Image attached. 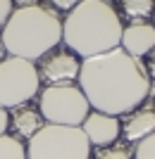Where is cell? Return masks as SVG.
I'll list each match as a JSON object with an SVG mask.
<instances>
[{
    "mask_svg": "<svg viewBox=\"0 0 155 159\" xmlns=\"http://www.w3.org/2000/svg\"><path fill=\"white\" fill-rule=\"evenodd\" d=\"M38 109L46 124L74 128H81V124L91 114V105H88L86 95L81 93L79 83H60V86L41 88Z\"/></svg>",
    "mask_w": 155,
    "mask_h": 159,
    "instance_id": "cell-5",
    "label": "cell"
},
{
    "mask_svg": "<svg viewBox=\"0 0 155 159\" xmlns=\"http://www.w3.org/2000/svg\"><path fill=\"white\" fill-rule=\"evenodd\" d=\"M153 26H155V12H153Z\"/></svg>",
    "mask_w": 155,
    "mask_h": 159,
    "instance_id": "cell-22",
    "label": "cell"
},
{
    "mask_svg": "<svg viewBox=\"0 0 155 159\" xmlns=\"http://www.w3.org/2000/svg\"><path fill=\"white\" fill-rule=\"evenodd\" d=\"M134 159H155V133L143 138L134 150Z\"/></svg>",
    "mask_w": 155,
    "mask_h": 159,
    "instance_id": "cell-15",
    "label": "cell"
},
{
    "mask_svg": "<svg viewBox=\"0 0 155 159\" xmlns=\"http://www.w3.org/2000/svg\"><path fill=\"white\" fill-rule=\"evenodd\" d=\"M119 48L131 57H146L155 50V26L153 21H136L129 24L122 31V43Z\"/></svg>",
    "mask_w": 155,
    "mask_h": 159,
    "instance_id": "cell-9",
    "label": "cell"
},
{
    "mask_svg": "<svg viewBox=\"0 0 155 159\" xmlns=\"http://www.w3.org/2000/svg\"><path fill=\"white\" fill-rule=\"evenodd\" d=\"M76 83L91 109L110 116L134 112L150 95V76L146 64L138 57L127 55L122 48L81 60Z\"/></svg>",
    "mask_w": 155,
    "mask_h": 159,
    "instance_id": "cell-1",
    "label": "cell"
},
{
    "mask_svg": "<svg viewBox=\"0 0 155 159\" xmlns=\"http://www.w3.org/2000/svg\"><path fill=\"white\" fill-rule=\"evenodd\" d=\"M91 152L81 128L55 124H46L27 145V159H91Z\"/></svg>",
    "mask_w": 155,
    "mask_h": 159,
    "instance_id": "cell-4",
    "label": "cell"
},
{
    "mask_svg": "<svg viewBox=\"0 0 155 159\" xmlns=\"http://www.w3.org/2000/svg\"><path fill=\"white\" fill-rule=\"evenodd\" d=\"M48 2H50V7L55 12H72L81 0H48Z\"/></svg>",
    "mask_w": 155,
    "mask_h": 159,
    "instance_id": "cell-16",
    "label": "cell"
},
{
    "mask_svg": "<svg viewBox=\"0 0 155 159\" xmlns=\"http://www.w3.org/2000/svg\"><path fill=\"white\" fill-rule=\"evenodd\" d=\"M0 159H27V145L17 135H0Z\"/></svg>",
    "mask_w": 155,
    "mask_h": 159,
    "instance_id": "cell-13",
    "label": "cell"
},
{
    "mask_svg": "<svg viewBox=\"0 0 155 159\" xmlns=\"http://www.w3.org/2000/svg\"><path fill=\"white\" fill-rule=\"evenodd\" d=\"M81 131L88 138L91 147H110L122 135V121L103 112H91L81 124Z\"/></svg>",
    "mask_w": 155,
    "mask_h": 159,
    "instance_id": "cell-8",
    "label": "cell"
},
{
    "mask_svg": "<svg viewBox=\"0 0 155 159\" xmlns=\"http://www.w3.org/2000/svg\"><path fill=\"white\" fill-rule=\"evenodd\" d=\"M14 10H19V7H34V5H41V0H12Z\"/></svg>",
    "mask_w": 155,
    "mask_h": 159,
    "instance_id": "cell-20",
    "label": "cell"
},
{
    "mask_svg": "<svg viewBox=\"0 0 155 159\" xmlns=\"http://www.w3.org/2000/svg\"><path fill=\"white\" fill-rule=\"evenodd\" d=\"M150 133H155V105L153 102H143L134 112L124 114L122 135H124L127 143H141Z\"/></svg>",
    "mask_w": 155,
    "mask_h": 159,
    "instance_id": "cell-10",
    "label": "cell"
},
{
    "mask_svg": "<svg viewBox=\"0 0 155 159\" xmlns=\"http://www.w3.org/2000/svg\"><path fill=\"white\" fill-rule=\"evenodd\" d=\"M100 2H112V0H100Z\"/></svg>",
    "mask_w": 155,
    "mask_h": 159,
    "instance_id": "cell-23",
    "label": "cell"
},
{
    "mask_svg": "<svg viewBox=\"0 0 155 159\" xmlns=\"http://www.w3.org/2000/svg\"><path fill=\"white\" fill-rule=\"evenodd\" d=\"M41 93V79L34 62L7 55L0 62V107L14 109Z\"/></svg>",
    "mask_w": 155,
    "mask_h": 159,
    "instance_id": "cell-6",
    "label": "cell"
},
{
    "mask_svg": "<svg viewBox=\"0 0 155 159\" xmlns=\"http://www.w3.org/2000/svg\"><path fill=\"white\" fill-rule=\"evenodd\" d=\"M38 79L46 86H60V83H74L81 71V60L67 48H55L38 60Z\"/></svg>",
    "mask_w": 155,
    "mask_h": 159,
    "instance_id": "cell-7",
    "label": "cell"
},
{
    "mask_svg": "<svg viewBox=\"0 0 155 159\" xmlns=\"http://www.w3.org/2000/svg\"><path fill=\"white\" fill-rule=\"evenodd\" d=\"M122 14L131 24L136 21H148L155 12V0H119Z\"/></svg>",
    "mask_w": 155,
    "mask_h": 159,
    "instance_id": "cell-12",
    "label": "cell"
},
{
    "mask_svg": "<svg viewBox=\"0 0 155 159\" xmlns=\"http://www.w3.org/2000/svg\"><path fill=\"white\" fill-rule=\"evenodd\" d=\"M122 31L124 24L119 12L100 0H81L62 19V43L79 60L119 48Z\"/></svg>",
    "mask_w": 155,
    "mask_h": 159,
    "instance_id": "cell-2",
    "label": "cell"
},
{
    "mask_svg": "<svg viewBox=\"0 0 155 159\" xmlns=\"http://www.w3.org/2000/svg\"><path fill=\"white\" fill-rule=\"evenodd\" d=\"M7 128H10V112L5 107H0V135H5Z\"/></svg>",
    "mask_w": 155,
    "mask_h": 159,
    "instance_id": "cell-18",
    "label": "cell"
},
{
    "mask_svg": "<svg viewBox=\"0 0 155 159\" xmlns=\"http://www.w3.org/2000/svg\"><path fill=\"white\" fill-rule=\"evenodd\" d=\"M0 40L7 55L38 62L41 57L62 43V19L53 7L34 5L12 10L7 24L0 31Z\"/></svg>",
    "mask_w": 155,
    "mask_h": 159,
    "instance_id": "cell-3",
    "label": "cell"
},
{
    "mask_svg": "<svg viewBox=\"0 0 155 159\" xmlns=\"http://www.w3.org/2000/svg\"><path fill=\"white\" fill-rule=\"evenodd\" d=\"M12 10H14L12 0H0V31H2V26L7 24V19H10Z\"/></svg>",
    "mask_w": 155,
    "mask_h": 159,
    "instance_id": "cell-17",
    "label": "cell"
},
{
    "mask_svg": "<svg viewBox=\"0 0 155 159\" xmlns=\"http://www.w3.org/2000/svg\"><path fill=\"white\" fill-rule=\"evenodd\" d=\"M91 159H134V152L124 143H115V145H110V147H100L95 152V157L91 154Z\"/></svg>",
    "mask_w": 155,
    "mask_h": 159,
    "instance_id": "cell-14",
    "label": "cell"
},
{
    "mask_svg": "<svg viewBox=\"0 0 155 159\" xmlns=\"http://www.w3.org/2000/svg\"><path fill=\"white\" fill-rule=\"evenodd\" d=\"M5 55H7V52H5V48H2V40H0V62L5 60Z\"/></svg>",
    "mask_w": 155,
    "mask_h": 159,
    "instance_id": "cell-21",
    "label": "cell"
},
{
    "mask_svg": "<svg viewBox=\"0 0 155 159\" xmlns=\"http://www.w3.org/2000/svg\"><path fill=\"white\" fill-rule=\"evenodd\" d=\"M10 124L17 131V138L31 140L41 128L46 126V119H43L38 105H29L27 102V105H19L10 112Z\"/></svg>",
    "mask_w": 155,
    "mask_h": 159,
    "instance_id": "cell-11",
    "label": "cell"
},
{
    "mask_svg": "<svg viewBox=\"0 0 155 159\" xmlns=\"http://www.w3.org/2000/svg\"><path fill=\"white\" fill-rule=\"evenodd\" d=\"M146 71H148L150 81H155V50L148 55V62H146Z\"/></svg>",
    "mask_w": 155,
    "mask_h": 159,
    "instance_id": "cell-19",
    "label": "cell"
}]
</instances>
